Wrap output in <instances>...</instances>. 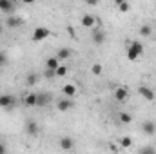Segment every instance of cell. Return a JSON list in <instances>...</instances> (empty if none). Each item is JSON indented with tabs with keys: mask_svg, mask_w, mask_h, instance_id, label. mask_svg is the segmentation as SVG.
<instances>
[{
	"mask_svg": "<svg viewBox=\"0 0 156 154\" xmlns=\"http://www.w3.org/2000/svg\"><path fill=\"white\" fill-rule=\"evenodd\" d=\"M142 54H144V44L138 42V40L129 42V45H127V58H129L131 62H134V60H138Z\"/></svg>",
	"mask_w": 156,
	"mask_h": 154,
	"instance_id": "1",
	"label": "cell"
},
{
	"mask_svg": "<svg viewBox=\"0 0 156 154\" xmlns=\"http://www.w3.org/2000/svg\"><path fill=\"white\" fill-rule=\"evenodd\" d=\"M73 107H75V103H73V100L67 98V96H64L62 100L56 102V109H58L60 113H67V111H71Z\"/></svg>",
	"mask_w": 156,
	"mask_h": 154,
	"instance_id": "2",
	"label": "cell"
},
{
	"mask_svg": "<svg viewBox=\"0 0 156 154\" xmlns=\"http://www.w3.org/2000/svg\"><path fill=\"white\" fill-rule=\"evenodd\" d=\"M91 38H93V44H96V45H102L105 38H107V35H105V31L104 29H98V27H93V33H91Z\"/></svg>",
	"mask_w": 156,
	"mask_h": 154,
	"instance_id": "3",
	"label": "cell"
},
{
	"mask_svg": "<svg viewBox=\"0 0 156 154\" xmlns=\"http://www.w3.org/2000/svg\"><path fill=\"white\" fill-rule=\"evenodd\" d=\"M49 37H51V31L47 27H35V31H33V42H42Z\"/></svg>",
	"mask_w": 156,
	"mask_h": 154,
	"instance_id": "4",
	"label": "cell"
},
{
	"mask_svg": "<svg viewBox=\"0 0 156 154\" xmlns=\"http://www.w3.org/2000/svg\"><path fill=\"white\" fill-rule=\"evenodd\" d=\"M142 132H144L145 136H154L156 134V123L151 121V120H145V121L142 123Z\"/></svg>",
	"mask_w": 156,
	"mask_h": 154,
	"instance_id": "5",
	"label": "cell"
},
{
	"mask_svg": "<svg viewBox=\"0 0 156 154\" xmlns=\"http://www.w3.org/2000/svg\"><path fill=\"white\" fill-rule=\"evenodd\" d=\"M138 94H140L144 100H147V102H153V100H154V91H153L151 87H145V85L138 87Z\"/></svg>",
	"mask_w": 156,
	"mask_h": 154,
	"instance_id": "6",
	"label": "cell"
},
{
	"mask_svg": "<svg viewBox=\"0 0 156 154\" xmlns=\"http://www.w3.org/2000/svg\"><path fill=\"white\" fill-rule=\"evenodd\" d=\"M96 22H98V18L93 16V15H83L82 20H80V24H82L83 27H87V29H93V27L96 26Z\"/></svg>",
	"mask_w": 156,
	"mask_h": 154,
	"instance_id": "7",
	"label": "cell"
},
{
	"mask_svg": "<svg viewBox=\"0 0 156 154\" xmlns=\"http://www.w3.org/2000/svg\"><path fill=\"white\" fill-rule=\"evenodd\" d=\"M113 96H115L116 102H125V100L129 98V91H127L125 87H116L115 93H113Z\"/></svg>",
	"mask_w": 156,
	"mask_h": 154,
	"instance_id": "8",
	"label": "cell"
},
{
	"mask_svg": "<svg viewBox=\"0 0 156 154\" xmlns=\"http://www.w3.org/2000/svg\"><path fill=\"white\" fill-rule=\"evenodd\" d=\"M13 105H15V98H13L11 94H4V96H0V107H2V109L7 111V109H11Z\"/></svg>",
	"mask_w": 156,
	"mask_h": 154,
	"instance_id": "9",
	"label": "cell"
},
{
	"mask_svg": "<svg viewBox=\"0 0 156 154\" xmlns=\"http://www.w3.org/2000/svg\"><path fill=\"white\" fill-rule=\"evenodd\" d=\"M24 103H26L27 107H37V103H38V94L27 93V94L24 96Z\"/></svg>",
	"mask_w": 156,
	"mask_h": 154,
	"instance_id": "10",
	"label": "cell"
},
{
	"mask_svg": "<svg viewBox=\"0 0 156 154\" xmlns=\"http://www.w3.org/2000/svg\"><path fill=\"white\" fill-rule=\"evenodd\" d=\"M26 132H27V136H38V123L29 120L26 123Z\"/></svg>",
	"mask_w": 156,
	"mask_h": 154,
	"instance_id": "11",
	"label": "cell"
},
{
	"mask_svg": "<svg viewBox=\"0 0 156 154\" xmlns=\"http://www.w3.org/2000/svg\"><path fill=\"white\" fill-rule=\"evenodd\" d=\"M0 11L11 15V13L15 11V4H13L11 0H0Z\"/></svg>",
	"mask_w": 156,
	"mask_h": 154,
	"instance_id": "12",
	"label": "cell"
},
{
	"mask_svg": "<svg viewBox=\"0 0 156 154\" xmlns=\"http://www.w3.org/2000/svg\"><path fill=\"white\" fill-rule=\"evenodd\" d=\"M5 26H7L9 29H16V27L22 26V18H18V16H9V18L5 20Z\"/></svg>",
	"mask_w": 156,
	"mask_h": 154,
	"instance_id": "13",
	"label": "cell"
},
{
	"mask_svg": "<svg viewBox=\"0 0 156 154\" xmlns=\"http://www.w3.org/2000/svg\"><path fill=\"white\" fill-rule=\"evenodd\" d=\"M62 94H64V96H67V98H71V96H75V94H76V87H75L73 83H66V85L62 87Z\"/></svg>",
	"mask_w": 156,
	"mask_h": 154,
	"instance_id": "14",
	"label": "cell"
},
{
	"mask_svg": "<svg viewBox=\"0 0 156 154\" xmlns=\"http://www.w3.org/2000/svg\"><path fill=\"white\" fill-rule=\"evenodd\" d=\"M73 145H75V142H73L69 136H64V138L60 140V149H64V151H71Z\"/></svg>",
	"mask_w": 156,
	"mask_h": 154,
	"instance_id": "15",
	"label": "cell"
},
{
	"mask_svg": "<svg viewBox=\"0 0 156 154\" xmlns=\"http://www.w3.org/2000/svg\"><path fill=\"white\" fill-rule=\"evenodd\" d=\"M60 65V60L56 58V56H51V58H47L45 60V67L47 69H51V71H56V67Z\"/></svg>",
	"mask_w": 156,
	"mask_h": 154,
	"instance_id": "16",
	"label": "cell"
},
{
	"mask_svg": "<svg viewBox=\"0 0 156 154\" xmlns=\"http://www.w3.org/2000/svg\"><path fill=\"white\" fill-rule=\"evenodd\" d=\"M140 35L145 37V38H149V37L153 35V26H151V24H142V26H140Z\"/></svg>",
	"mask_w": 156,
	"mask_h": 154,
	"instance_id": "17",
	"label": "cell"
},
{
	"mask_svg": "<svg viewBox=\"0 0 156 154\" xmlns=\"http://www.w3.org/2000/svg\"><path fill=\"white\" fill-rule=\"evenodd\" d=\"M40 76L37 75V73H27V76H26V83L29 85V87H33V85H37L38 83Z\"/></svg>",
	"mask_w": 156,
	"mask_h": 154,
	"instance_id": "18",
	"label": "cell"
},
{
	"mask_svg": "<svg viewBox=\"0 0 156 154\" xmlns=\"http://www.w3.org/2000/svg\"><path fill=\"white\" fill-rule=\"evenodd\" d=\"M71 56V49H67V47H62V49H58V53H56V58L62 62V60H67Z\"/></svg>",
	"mask_w": 156,
	"mask_h": 154,
	"instance_id": "19",
	"label": "cell"
},
{
	"mask_svg": "<svg viewBox=\"0 0 156 154\" xmlns=\"http://www.w3.org/2000/svg\"><path fill=\"white\" fill-rule=\"evenodd\" d=\"M49 102H51V94L42 93V94H38V103H37V105H47Z\"/></svg>",
	"mask_w": 156,
	"mask_h": 154,
	"instance_id": "20",
	"label": "cell"
},
{
	"mask_svg": "<svg viewBox=\"0 0 156 154\" xmlns=\"http://www.w3.org/2000/svg\"><path fill=\"white\" fill-rule=\"evenodd\" d=\"M120 145H122L123 149H129V147L133 145V138H131V136H123V138L120 140Z\"/></svg>",
	"mask_w": 156,
	"mask_h": 154,
	"instance_id": "21",
	"label": "cell"
},
{
	"mask_svg": "<svg viewBox=\"0 0 156 154\" xmlns=\"http://www.w3.org/2000/svg\"><path fill=\"white\" fill-rule=\"evenodd\" d=\"M66 75H67V67L60 64V65L56 67V71H55V76H60V78H64Z\"/></svg>",
	"mask_w": 156,
	"mask_h": 154,
	"instance_id": "22",
	"label": "cell"
},
{
	"mask_svg": "<svg viewBox=\"0 0 156 154\" xmlns=\"http://www.w3.org/2000/svg\"><path fill=\"white\" fill-rule=\"evenodd\" d=\"M118 118H120V121H122V123H131V121H133V116L129 114V113H120Z\"/></svg>",
	"mask_w": 156,
	"mask_h": 154,
	"instance_id": "23",
	"label": "cell"
},
{
	"mask_svg": "<svg viewBox=\"0 0 156 154\" xmlns=\"http://www.w3.org/2000/svg\"><path fill=\"white\" fill-rule=\"evenodd\" d=\"M91 73H93L94 76H100V75H102V64H94V65L91 67Z\"/></svg>",
	"mask_w": 156,
	"mask_h": 154,
	"instance_id": "24",
	"label": "cell"
},
{
	"mask_svg": "<svg viewBox=\"0 0 156 154\" xmlns=\"http://www.w3.org/2000/svg\"><path fill=\"white\" fill-rule=\"evenodd\" d=\"M118 9H120L122 13H127V11L131 9V5H129V2H127V0H123V2H122V4L118 5Z\"/></svg>",
	"mask_w": 156,
	"mask_h": 154,
	"instance_id": "25",
	"label": "cell"
},
{
	"mask_svg": "<svg viewBox=\"0 0 156 154\" xmlns=\"http://www.w3.org/2000/svg\"><path fill=\"white\" fill-rule=\"evenodd\" d=\"M140 152H142V154H144V152H151V154H153V152H154V147H144V149H140Z\"/></svg>",
	"mask_w": 156,
	"mask_h": 154,
	"instance_id": "26",
	"label": "cell"
},
{
	"mask_svg": "<svg viewBox=\"0 0 156 154\" xmlns=\"http://www.w3.org/2000/svg\"><path fill=\"white\" fill-rule=\"evenodd\" d=\"M2 64H5V56H4V54L0 53V65H2Z\"/></svg>",
	"mask_w": 156,
	"mask_h": 154,
	"instance_id": "27",
	"label": "cell"
},
{
	"mask_svg": "<svg viewBox=\"0 0 156 154\" xmlns=\"http://www.w3.org/2000/svg\"><path fill=\"white\" fill-rule=\"evenodd\" d=\"M82 2H85V4H91V5H94V4H96V0H82Z\"/></svg>",
	"mask_w": 156,
	"mask_h": 154,
	"instance_id": "28",
	"label": "cell"
},
{
	"mask_svg": "<svg viewBox=\"0 0 156 154\" xmlns=\"http://www.w3.org/2000/svg\"><path fill=\"white\" fill-rule=\"evenodd\" d=\"M5 151H7L5 145H0V154H5Z\"/></svg>",
	"mask_w": 156,
	"mask_h": 154,
	"instance_id": "29",
	"label": "cell"
},
{
	"mask_svg": "<svg viewBox=\"0 0 156 154\" xmlns=\"http://www.w3.org/2000/svg\"><path fill=\"white\" fill-rule=\"evenodd\" d=\"M22 2H24V4H27V5H29V4H35V0H22Z\"/></svg>",
	"mask_w": 156,
	"mask_h": 154,
	"instance_id": "30",
	"label": "cell"
},
{
	"mask_svg": "<svg viewBox=\"0 0 156 154\" xmlns=\"http://www.w3.org/2000/svg\"><path fill=\"white\" fill-rule=\"evenodd\" d=\"M122 2H123V0H115V4H116V5H120Z\"/></svg>",
	"mask_w": 156,
	"mask_h": 154,
	"instance_id": "31",
	"label": "cell"
},
{
	"mask_svg": "<svg viewBox=\"0 0 156 154\" xmlns=\"http://www.w3.org/2000/svg\"><path fill=\"white\" fill-rule=\"evenodd\" d=\"M0 33H2V26H0Z\"/></svg>",
	"mask_w": 156,
	"mask_h": 154,
	"instance_id": "32",
	"label": "cell"
}]
</instances>
